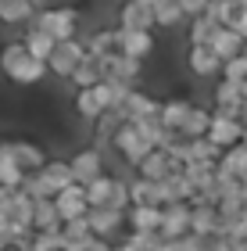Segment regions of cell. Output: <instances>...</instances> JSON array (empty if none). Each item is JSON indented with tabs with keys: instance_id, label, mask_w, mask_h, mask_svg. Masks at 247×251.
<instances>
[{
	"instance_id": "6da1fadb",
	"label": "cell",
	"mask_w": 247,
	"mask_h": 251,
	"mask_svg": "<svg viewBox=\"0 0 247 251\" xmlns=\"http://www.w3.org/2000/svg\"><path fill=\"white\" fill-rule=\"evenodd\" d=\"M47 72L50 68L32 58L22 40H7L4 47H0V75H4L7 83H15V86H40L43 79H47Z\"/></svg>"
},
{
	"instance_id": "7a4b0ae2",
	"label": "cell",
	"mask_w": 247,
	"mask_h": 251,
	"mask_svg": "<svg viewBox=\"0 0 247 251\" xmlns=\"http://www.w3.org/2000/svg\"><path fill=\"white\" fill-rule=\"evenodd\" d=\"M86 198H90V208H111V212H129L133 208V190H129V179L122 176H100L97 183L86 187Z\"/></svg>"
},
{
	"instance_id": "3957f363",
	"label": "cell",
	"mask_w": 247,
	"mask_h": 251,
	"mask_svg": "<svg viewBox=\"0 0 247 251\" xmlns=\"http://www.w3.org/2000/svg\"><path fill=\"white\" fill-rule=\"evenodd\" d=\"M32 25L50 32L58 43H68V40H79V11L75 7H40Z\"/></svg>"
},
{
	"instance_id": "277c9868",
	"label": "cell",
	"mask_w": 247,
	"mask_h": 251,
	"mask_svg": "<svg viewBox=\"0 0 247 251\" xmlns=\"http://www.w3.org/2000/svg\"><path fill=\"white\" fill-rule=\"evenodd\" d=\"M111 147H115V154L122 158V165H129V169H140V165L154 154V147L143 140V133H140L133 122H126V126L118 129V136H115V144H111Z\"/></svg>"
},
{
	"instance_id": "5b68a950",
	"label": "cell",
	"mask_w": 247,
	"mask_h": 251,
	"mask_svg": "<svg viewBox=\"0 0 247 251\" xmlns=\"http://www.w3.org/2000/svg\"><path fill=\"white\" fill-rule=\"evenodd\" d=\"M90 226H93V237H100V241L108 244H122L126 241V230H129V212H111V208H93L90 212Z\"/></svg>"
},
{
	"instance_id": "8992f818",
	"label": "cell",
	"mask_w": 247,
	"mask_h": 251,
	"mask_svg": "<svg viewBox=\"0 0 247 251\" xmlns=\"http://www.w3.org/2000/svg\"><path fill=\"white\" fill-rule=\"evenodd\" d=\"M4 144H7L11 158L18 162V169H22L25 176L43 173V165L50 162V158H47V147L36 144V140H29V136H11V140H4Z\"/></svg>"
},
{
	"instance_id": "52a82bcc",
	"label": "cell",
	"mask_w": 247,
	"mask_h": 251,
	"mask_svg": "<svg viewBox=\"0 0 247 251\" xmlns=\"http://www.w3.org/2000/svg\"><path fill=\"white\" fill-rule=\"evenodd\" d=\"M86 43H83V36L79 40H68V43H58V50H54V58L47 61V68H50V75H58V79H65V83H72V75L79 72V65L86 61Z\"/></svg>"
},
{
	"instance_id": "ba28073f",
	"label": "cell",
	"mask_w": 247,
	"mask_h": 251,
	"mask_svg": "<svg viewBox=\"0 0 247 251\" xmlns=\"http://www.w3.org/2000/svg\"><path fill=\"white\" fill-rule=\"evenodd\" d=\"M118 29L129 32H154L158 22H154V0H129V4H118Z\"/></svg>"
},
{
	"instance_id": "9c48e42d",
	"label": "cell",
	"mask_w": 247,
	"mask_h": 251,
	"mask_svg": "<svg viewBox=\"0 0 247 251\" xmlns=\"http://www.w3.org/2000/svg\"><path fill=\"white\" fill-rule=\"evenodd\" d=\"M40 176V183H43V194L54 201L58 194H65L68 187H75V173H72V162H65V158H50L47 165H43V173Z\"/></svg>"
},
{
	"instance_id": "30bf717a",
	"label": "cell",
	"mask_w": 247,
	"mask_h": 251,
	"mask_svg": "<svg viewBox=\"0 0 247 251\" xmlns=\"http://www.w3.org/2000/svg\"><path fill=\"white\" fill-rule=\"evenodd\" d=\"M68 162H72V173H75V183L79 187H90V183H97L100 176H108L104 173V151H97V147H83Z\"/></svg>"
},
{
	"instance_id": "8fae6325",
	"label": "cell",
	"mask_w": 247,
	"mask_h": 251,
	"mask_svg": "<svg viewBox=\"0 0 247 251\" xmlns=\"http://www.w3.org/2000/svg\"><path fill=\"white\" fill-rule=\"evenodd\" d=\"M211 111L222 115V119H240V111H244V86L219 79L215 90H211Z\"/></svg>"
},
{
	"instance_id": "7c38bea8",
	"label": "cell",
	"mask_w": 247,
	"mask_h": 251,
	"mask_svg": "<svg viewBox=\"0 0 247 251\" xmlns=\"http://www.w3.org/2000/svg\"><path fill=\"white\" fill-rule=\"evenodd\" d=\"M100 61H104V75H108V83H122V86L136 90L140 75H143V61H133V58H126V54H115V58H100Z\"/></svg>"
},
{
	"instance_id": "4fadbf2b",
	"label": "cell",
	"mask_w": 247,
	"mask_h": 251,
	"mask_svg": "<svg viewBox=\"0 0 247 251\" xmlns=\"http://www.w3.org/2000/svg\"><path fill=\"white\" fill-rule=\"evenodd\" d=\"M190 233H194V208H190V204H172V208H165L161 241H183Z\"/></svg>"
},
{
	"instance_id": "5bb4252c",
	"label": "cell",
	"mask_w": 247,
	"mask_h": 251,
	"mask_svg": "<svg viewBox=\"0 0 247 251\" xmlns=\"http://www.w3.org/2000/svg\"><path fill=\"white\" fill-rule=\"evenodd\" d=\"M54 204H58V215H61V223H75V219H86L90 212V198H86V187H68L65 194H58L54 198Z\"/></svg>"
},
{
	"instance_id": "9a60e30c",
	"label": "cell",
	"mask_w": 247,
	"mask_h": 251,
	"mask_svg": "<svg viewBox=\"0 0 247 251\" xmlns=\"http://www.w3.org/2000/svg\"><path fill=\"white\" fill-rule=\"evenodd\" d=\"M244 133H247V126H244L240 119H222V115H215L208 140L215 144L219 151H233V147H240V144H244Z\"/></svg>"
},
{
	"instance_id": "2e32d148",
	"label": "cell",
	"mask_w": 247,
	"mask_h": 251,
	"mask_svg": "<svg viewBox=\"0 0 247 251\" xmlns=\"http://www.w3.org/2000/svg\"><path fill=\"white\" fill-rule=\"evenodd\" d=\"M118 47L126 58L133 61H147L154 50H158V40H154V32H129V29H118Z\"/></svg>"
},
{
	"instance_id": "e0dca14e",
	"label": "cell",
	"mask_w": 247,
	"mask_h": 251,
	"mask_svg": "<svg viewBox=\"0 0 247 251\" xmlns=\"http://www.w3.org/2000/svg\"><path fill=\"white\" fill-rule=\"evenodd\" d=\"M186 68L197 79H215V75L222 79V61H219V54L211 47H190L186 50Z\"/></svg>"
},
{
	"instance_id": "ac0fdd59",
	"label": "cell",
	"mask_w": 247,
	"mask_h": 251,
	"mask_svg": "<svg viewBox=\"0 0 247 251\" xmlns=\"http://www.w3.org/2000/svg\"><path fill=\"white\" fill-rule=\"evenodd\" d=\"M122 115H126L129 122H143V119H154V115H161V100L158 97H151L147 90H133L129 100H126V108H122Z\"/></svg>"
},
{
	"instance_id": "d6986e66",
	"label": "cell",
	"mask_w": 247,
	"mask_h": 251,
	"mask_svg": "<svg viewBox=\"0 0 247 251\" xmlns=\"http://www.w3.org/2000/svg\"><path fill=\"white\" fill-rule=\"evenodd\" d=\"M83 43H86V50L93 54V58H115V54H122V47H118V25L86 32Z\"/></svg>"
},
{
	"instance_id": "ffe728a7",
	"label": "cell",
	"mask_w": 247,
	"mask_h": 251,
	"mask_svg": "<svg viewBox=\"0 0 247 251\" xmlns=\"http://www.w3.org/2000/svg\"><path fill=\"white\" fill-rule=\"evenodd\" d=\"M40 4L36 0H0V22L4 25H29L36 22Z\"/></svg>"
},
{
	"instance_id": "44dd1931",
	"label": "cell",
	"mask_w": 247,
	"mask_h": 251,
	"mask_svg": "<svg viewBox=\"0 0 247 251\" xmlns=\"http://www.w3.org/2000/svg\"><path fill=\"white\" fill-rule=\"evenodd\" d=\"M190 111H194V100H186V97H168V100H161V122H165V129L168 133H183Z\"/></svg>"
},
{
	"instance_id": "7402d4cb",
	"label": "cell",
	"mask_w": 247,
	"mask_h": 251,
	"mask_svg": "<svg viewBox=\"0 0 247 251\" xmlns=\"http://www.w3.org/2000/svg\"><path fill=\"white\" fill-rule=\"evenodd\" d=\"M208 47L219 54V61H222V65H226V61H233V58H244L247 40L240 36V32H233V29H219V32H215V40H211Z\"/></svg>"
},
{
	"instance_id": "603a6c76",
	"label": "cell",
	"mask_w": 247,
	"mask_h": 251,
	"mask_svg": "<svg viewBox=\"0 0 247 251\" xmlns=\"http://www.w3.org/2000/svg\"><path fill=\"white\" fill-rule=\"evenodd\" d=\"M104 61H100V58H93V54H86V61L79 65V72H75L72 75V90H75V94H83V90H93V86H100V83H104Z\"/></svg>"
},
{
	"instance_id": "cb8c5ba5",
	"label": "cell",
	"mask_w": 247,
	"mask_h": 251,
	"mask_svg": "<svg viewBox=\"0 0 247 251\" xmlns=\"http://www.w3.org/2000/svg\"><path fill=\"white\" fill-rule=\"evenodd\" d=\"M129 190H133V208H165L161 183H151V179L133 176L129 179Z\"/></svg>"
},
{
	"instance_id": "d4e9b609",
	"label": "cell",
	"mask_w": 247,
	"mask_h": 251,
	"mask_svg": "<svg viewBox=\"0 0 247 251\" xmlns=\"http://www.w3.org/2000/svg\"><path fill=\"white\" fill-rule=\"evenodd\" d=\"M22 43H25L29 54H32L36 61H43V65H47V61L54 58V50H58V40H54L50 32H43L40 25H29V32L22 36Z\"/></svg>"
},
{
	"instance_id": "484cf974",
	"label": "cell",
	"mask_w": 247,
	"mask_h": 251,
	"mask_svg": "<svg viewBox=\"0 0 247 251\" xmlns=\"http://www.w3.org/2000/svg\"><path fill=\"white\" fill-rule=\"evenodd\" d=\"M165 208H129V233H158L161 237Z\"/></svg>"
},
{
	"instance_id": "4316f807",
	"label": "cell",
	"mask_w": 247,
	"mask_h": 251,
	"mask_svg": "<svg viewBox=\"0 0 247 251\" xmlns=\"http://www.w3.org/2000/svg\"><path fill=\"white\" fill-rule=\"evenodd\" d=\"M154 22L158 29H179L186 22L183 0H154Z\"/></svg>"
},
{
	"instance_id": "83f0119b",
	"label": "cell",
	"mask_w": 247,
	"mask_h": 251,
	"mask_svg": "<svg viewBox=\"0 0 247 251\" xmlns=\"http://www.w3.org/2000/svg\"><path fill=\"white\" fill-rule=\"evenodd\" d=\"M0 187H4V190H22V187H25V173H22L18 162L11 158L4 140H0Z\"/></svg>"
},
{
	"instance_id": "f1b7e54d",
	"label": "cell",
	"mask_w": 247,
	"mask_h": 251,
	"mask_svg": "<svg viewBox=\"0 0 247 251\" xmlns=\"http://www.w3.org/2000/svg\"><path fill=\"white\" fill-rule=\"evenodd\" d=\"M211 122H215V111L204 108V104H194V111H190L186 119V140H204V136L211 133Z\"/></svg>"
},
{
	"instance_id": "f546056e",
	"label": "cell",
	"mask_w": 247,
	"mask_h": 251,
	"mask_svg": "<svg viewBox=\"0 0 247 251\" xmlns=\"http://www.w3.org/2000/svg\"><path fill=\"white\" fill-rule=\"evenodd\" d=\"M168 173H172V158H168L165 151H154L147 162L136 169V176H140V179H151V183H165Z\"/></svg>"
},
{
	"instance_id": "4dcf8cb0",
	"label": "cell",
	"mask_w": 247,
	"mask_h": 251,
	"mask_svg": "<svg viewBox=\"0 0 247 251\" xmlns=\"http://www.w3.org/2000/svg\"><path fill=\"white\" fill-rule=\"evenodd\" d=\"M61 215L54 201H36V219H32V233H58L61 230Z\"/></svg>"
},
{
	"instance_id": "1f68e13d",
	"label": "cell",
	"mask_w": 247,
	"mask_h": 251,
	"mask_svg": "<svg viewBox=\"0 0 247 251\" xmlns=\"http://www.w3.org/2000/svg\"><path fill=\"white\" fill-rule=\"evenodd\" d=\"M222 25L211 15H204V18H194L190 22V29H186V40H190V47H208L211 40H215V32H219Z\"/></svg>"
},
{
	"instance_id": "d6a6232c",
	"label": "cell",
	"mask_w": 247,
	"mask_h": 251,
	"mask_svg": "<svg viewBox=\"0 0 247 251\" xmlns=\"http://www.w3.org/2000/svg\"><path fill=\"white\" fill-rule=\"evenodd\" d=\"M161 237L158 233H129L126 241L118 244V251H161Z\"/></svg>"
},
{
	"instance_id": "836d02e7",
	"label": "cell",
	"mask_w": 247,
	"mask_h": 251,
	"mask_svg": "<svg viewBox=\"0 0 247 251\" xmlns=\"http://www.w3.org/2000/svg\"><path fill=\"white\" fill-rule=\"evenodd\" d=\"M61 233H65V244H86V241H93V226H90V215H86V219H75V223H65V226H61Z\"/></svg>"
},
{
	"instance_id": "e575fe53",
	"label": "cell",
	"mask_w": 247,
	"mask_h": 251,
	"mask_svg": "<svg viewBox=\"0 0 247 251\" xmlns=\"http://www.w3.org/2000/svg\"><path fill=\"white\" fill-rule=\"evenodd\" d=\"M25 251H65V233H32L29 244H22Z\"/></svg>"
},
{
	"instance_id": "d590c367",
	"label": "cell",
	"mask_w": 247,
	"mask_h": 251,
	"mask_svg": "<svg viewBox=\"0 0 247 251\" xmlns=\"http://www.w3.org/2000/svg\"><path fill=\"white\" fill-rule=\"evenodd\" d=\"M222 79H226V83L244 86V83H247V54H244V58H233V61L222 65Z\"/></svg>"
},
{
	"instance_id": "8d00e7d4",
	"label": "cell",
	"mask_w": 247,
	"mask_h": 251,
	"mask_svg": "<svg viewBox=\"0 0 247 251\" xmlns=\"http://www.w3.org/2000/svg\"><path fill=\"white\" fill-rule=\"evenodd\" d=\"M204 251H233V241H229V237H222V233H215V237H208V248Z\"/></svg>"
},
{
	"instance_id": "74e56055",
	"label": "cell",
	"mask_w": 247,
	"mask_h": 251,
	"mask_svg": "<svg viewBox=\"0 0 247 251\" xmlns=\"http://www.w3.org/2000/svg\"><path fill=\"white\" fill-rule=\"evenodd\" d=\"M240 122H244V126H247V104H244V111H240Z\"/></svg>"
},
{
	"instance_id": "f35d334b",
	"label": "cell",
	"mask_w": 247,
	"mask_h": 251,
	"mask_svg": "<svg viewBox=\"0 0 247 251\" xmlns=\"http://www.w3.org/2000/svg\"><path fill=\"white\" fill-rule=\"evenodd\" d=\"M244 104H247V83H244Z\"/></svg>"
},
{
	"instance_id": "ab89813d",
	"label": "cell",
	"mask_w": 247,
	"mask_h": 251,
	"mask_svg": "<svg viewBox=\"0 0 247 251\" xmlns=\"http://www.w3.org/2000/svg\"><path fill=\"white\" fill-rule=\"evenodd\" d=\"M7 251H25V248H7Z\"/></svg>"
},
{
	"instance_id": "60d3db41",
	"label": "cell",
	"mask_w": 247,
	"mask_h": 251,
	"mask_svg": "<svg viewBox=\"0 0 247 251\" xmlns=\"http://www.w3.org/2000/svg\"><path fill=\"white\" fill-rule=\"evenodd\" d=\"M244 54H247V50H244Z\"/></svg>"
}]
</instances>
